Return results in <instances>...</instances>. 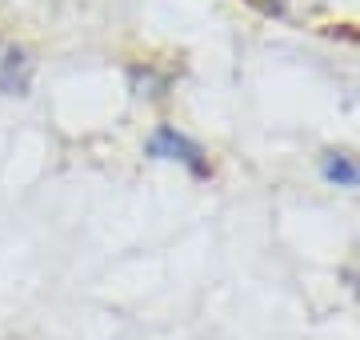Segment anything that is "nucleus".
Returning a JSON list of instances; mask_svg holds the SVG:
<instances>
[{
  "label": "nucleus",
  "instance_id": "f03ea898",
  "mask_svg": "<svg viewBox=\"0 0 360 340\" xmlns=\"http://www.w3.org/2000/svg\"><path fill=\"white\" fill-rule=\"evenodd\" d=\"M32 89V60L25 48L4 44L0 48V96H28Z\"/></svg>",
  "mask_w": 360,
  "mask_h": 340
},
{
  "label": "nucleus",
  "instance_id": "f257e3e1",
  "mask_svg": "<svg viewBox=\"0 0 360 340\" xmlns=\"http://www.w3.org/2000/svg\"><path fill=\"white\" fill-rule=\"evenodd\" d=\"M144 152L153 160H168V164H180V169H188L193 176H208V157L205 148L193 140V136H184L180 129H172V124H156L153 136L144 140Z\"/></svg>",
  "mask_w": 360,
  "mask_h": 340
},
{
  "label": "nucleus",
  "instance_id": "7ed1b4c3",
  "mask_svg": "<svg viewBox=\"0 0 360 340\" xmlns=\"http://www.w3.org/2000/svg\"><path fill=\"white\" fill-rule=\"evenodd\" d=\"M321 172L324 181H333L336 188H360V164L352 157H345V152H328L321 160Z\"/></svg>",
  "mask_w": 360,
  "mask_h": 340
}]
</instances>
